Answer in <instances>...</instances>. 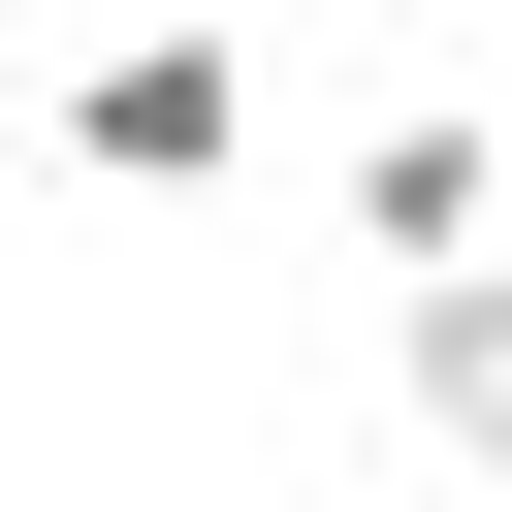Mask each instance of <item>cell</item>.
Wrapping results in <instances>:
<instances>
[{
  "label": "cell",
  "instance_id": "obj_1",
  "mask_svg": "<svg viewBox=\"0 0 512 512\" xmlns=\"http://www.w3.org/2000/svg\"><path fill=\"white\" fill-rule=\"evenodd\" d=\"M64 192H224L256 160V0H128V32H64Z\"/></svg>",
  "mask_w": 512,
  "mask_h": 512
},
{
  "label": "cell",
  "instance_id": "obj_2",
  "mask_svg": "<svg viewBox=\"0 0 512 512\" xmlns=\"http://www.w3.org/2000/svg\"><path fill=\"white\" fill-rule=\"evenodd\" d=\"M352 256H384V288L512 256V96H384V128H352Z\"/></svg>",
  "mask_w": 512,
  "mask_h": 512
},
{
  "label": "cell",
  "instance_id": "obj_3",
  "mask_svg": "<svg viewBox=\"0 0 512 512\" xmlns=\"http://www.w3.org/2000/svg\"><path fill=\"white\" fill-rule=\"evenodd\" d=\"M384 384H416V416H448V448L512 480V256H448V288H384Z\"/></svg>",
  "mask_w": 512,
  "mask_h": 512
}]
</instances>
